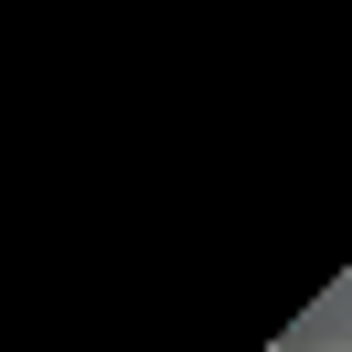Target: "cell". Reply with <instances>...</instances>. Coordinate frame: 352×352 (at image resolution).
I'll use <instances>...</instances> for the list:
<instances>
[]
</instances>
